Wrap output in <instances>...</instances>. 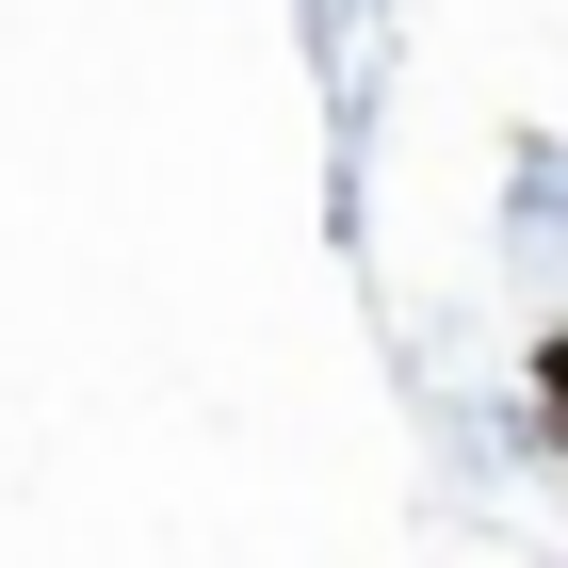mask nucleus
<instances>
[{
  "label": "nucleus",
  "instance_id": "1",
  "mask_svg": "<svg viewBox=\"0 0 568 568\" xmlns=\"http://www.w3.org/2000/svg\"><path fill=\"white\" fill-rule=\"evenodd\" d=\"M536 423L568 438V342H536Z\"/></svg>",
  "mask_w": 568,
  "mask_h": 568
}]
</instances>
